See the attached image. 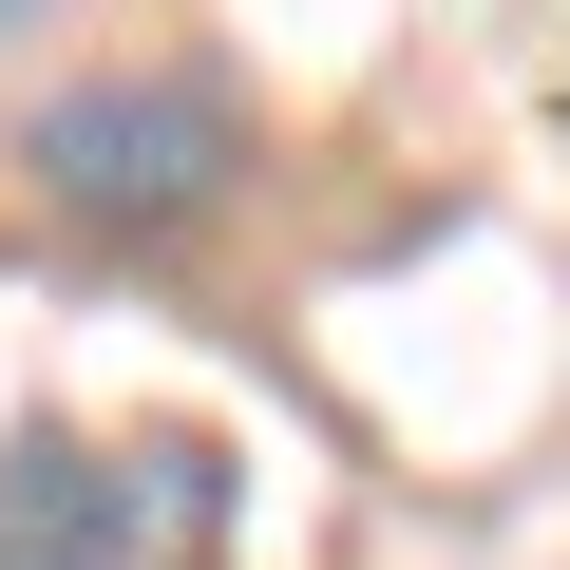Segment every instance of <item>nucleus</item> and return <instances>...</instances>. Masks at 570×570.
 I'll list each match as a JSON object with an SVG mask.
<instances>
[{
    "mask_svg": "<svg viewBox=\"0 0 570 570\" xmlns=\"http://www.w3.org/2000/svg\"><path fill=\"white\" fill-rule=\"evenodd\" d=\"M20 190H39L77 247H190V228H228V190H247V96H228L209 58L58 77V96H20Z\"/></svg>",
    "mask_w": 570,
    "mask_h": 570,
    "instance_id": "f257e3e1",
    "label": "nucleus"
},
{
    "mask_svg": "<svg viewBox=\"0 0 570 570\" xmlns=\"http://www.w3.org/2000/svg\"><path fill=\"white\" fill-rule=\"evenodd\" d=\"M209 532V456L190 438H77V419H20L0 438V570H171Z\"/></svg>",
    "mask_w": 570,
    "mask_h": 570,
    "instance_id": "f03ea898",
    "label": "nucleus"
},
{
    "mask_svg": "<svg viewBox=\"0 0 570 570\" xmlns=\"http://www.w3.org/2000/svg\"><path fill=\"white\" fill-rule=\"evenodd\" d=\"M0 20H58V0H0Z\"/></svg>",
    "mask_w": 570,
    "mask_h": 570,
    "instance_id": "7ed1b4c3",
    "label": "nucleus"
}]
</instances>
